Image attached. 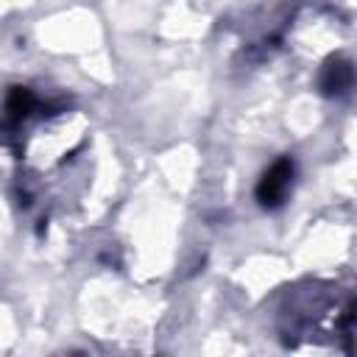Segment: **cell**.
Returning a JSON list of instances; mask_svg holds the SVG:
<instances>
[{
    "label": "cell",
    "mask_w": 357,
    "mask_h": 357,
    "mask_svg": "<svg viewBox=\"0 0 357 357\" xmlns=\"http://www.w3.org/2000/svg\"><path fill=\"white\" fill-rule=\"evenodd\" d=\"M293 173H296L293 159H290V156H282V159H276V162L259 176L254 195H257V201H259L262 209H276V206L284 204V198H287V192H290V184H293Z\"/></svg>",
    "instance_id": "6da1fadb"
},
{
    "label": "cell",
    "mask_w": 357,
    "mask_h": 357,
    "mask_svg": "<svg viewBox=\"0 0 357 357\" xmlns=\"http://www.w3.org/2000/svg\"><path fill=\"white\" fill-rule=\"evenodd\" d=\"M357 81V73H354V64L335 56L329 59L324 67H321V75H318V86L326 98H340L346 95Z\"/></svg>",
    "instance_id": "7a4b0ae2"
},
{
    "label": "cell",
    "mask_w": 357,
    "mask_h": 357,
    "mask_svg": "<svg viewBox=\"0 0 357 357\" xmlns=\"http://www.w3.org/2000/svg\"><path fill=\"white\" fill-rule=\"evenodd\" d=\"M33 106H36V98H33L31 89H25V86H11L8 89V95H6V112H8V117L20 120L28 112H33Z\"/></svg>",
    "instance_id": "3957f363"
}]
</instances>
